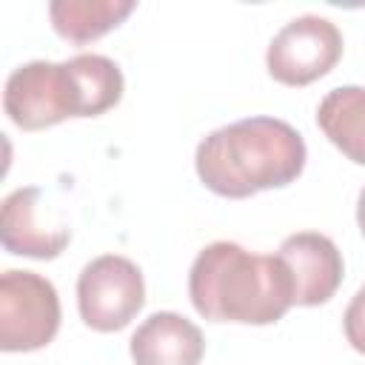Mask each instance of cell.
Masks as SVG:
<instances>
[{
	"label": "cell",
	"instance_id": "obj_3",
	"mask_svg": "<svg viewBox=\"0 0 365 365\" xmlns=\"http://www.w3.org/2000/svg\"><path fill=\"white\" fill-rule=\"evenodd\" d=\"M60 328V297L51 279L34 271L9 268L0 274V348H46Z\"/></svg>",
	"mask_w": 365,
	"mask_h": 365
},
{
	"label": "cell",
	"instance_id": "obj_6",
	"mask_svg": "<svg viewBox=\"0 0 365 365\" xmlns=\"http://www.w3.org/2000/svg\"><path fill=\"white\" fill-rule=\"evenodd\" d=\"M342 57V34L336 23L319 14L288 20L268 43V74L282 86H308L325 77Z\"/></svg>",
	"mask_w": 365,
	"mask_h": 365
},
{
	"label": "cell",
	"instance_id": "obj_11",
	"mask_svg": "<svg viewBox=\"0 0 365 365\" xmlns=\"http://www.w3.org/2000/svg\"><path fill=\"white\" fill-rule=\"evenodd\" d=\"M134 11V0H54L48 17L54 31L68 43H91L117 29Z\"/></svg>",
	"mask_w": 365,
	"mask_h": 365
},
{
	"label": "cell",
	"instance_id": "obj_7",
	"mask_svg": "<svg viewBox=\"0 0 365 365\" xmlns=\"http://www.w3.org/2000/svg\"><path fill=\"white\" fill-rule=\"evenodd\" d=\"M0 242L6 251L20 257L54 259L71 242V228L60 220L54 208L43 205V188L26 185L3 200Z\"/></svg>",
	"mask_w": 365,
	"mask_h": 365
},
{
	"label": "cell",
	"instance_id": "obj_13",
	"mask_svg": "<svg viewBox=\"0 0 365 365\" xmlns=\"http://www.w3.org/2000/svg\"><path fill=\"white\" fill-rule=\"evenodd\" d=\"M342 328H345V339L351 342V348L365 354V285L348 302L345 317H342Z\"/></svg>",
	"mask_w": 365,
	"mask_h": 365
},
{
	"label": "cell",
	"instance_id": "obj_12",
	"mask_svg": "<svg viewBox=\"0 0 365 365\" xmlns=\"http://www.w3.org/2000/svg\"><path fill=\"white\" fill-rule=\"evenodd\" d=\"M68 63V71L77 86L80 97V117H97L108 108H114L123 97L125 80L120 66L111 57L103 54H77Z\"/></svg>",
	"mask_w": 365,
	"mask_h": 365
},
{
	"label": "cell",
	"instance_id": "obj_5",
	"mask_svg": "<svg viewBox=\"0 0 365 365\" xmlns=\"http://www.w3.org/2000/svg\"><path fill=\"white\" fill-rule=\"evenodd\" d=\"M145 302L143 271L120 254L94 257L77 277V308L88 328L111 334L125 328Z\"/></svg>",
	"mask_w": 365,
	"mask_h": 365
},
{
	"label": "cell",
	"instance_id": "obj_1",
	"mask_svg": "<svg viewBox=\"0 0 365 365\" xmlns=\"http://www.w3.org/2000/svg\"><path fill=\"white\" fill-rule=\"evenodd\" d=\"M302 134L277 117H245L200 140L194 165L202 185L228 200H245L294 182L305 168Z\"/></svg>",
	"mask_w": 365,
	"mask_h": 365
},
{
	"label": "cell",
	"instance_id": "obj_8",
	"mask_svg": "<svg viewBox=\"0 0 365 365\" xmlns=\"http://www.w3.org/2000/svg\"><path fill=\"white\" fill-rule=\"evenodd\" d=\"M277 257L291 274L294 305H322L336 294L345 265L331 237L319 231H297L282 240Z\"/></svg>",
	"mask_w": 365,
	"mask_h": 365
},
{
	"label": "cell",
	"instance_id": "obj_14",
	"mask_svg": "<svg viewBox=\"0 0 365 365\" xmlns=\"http://www.w3.org/2000/svg\"><path fill=\"white\" fill-rule=\"evenodd\" d=\"M356 222H359V231L365 234V188L359 191V200H356Z\"/></svg>",
	"mask_w": 365,
	"mask_h": 365
},
{
	"label": "cell",
	"instance_id": "obj_9",
	"mask_svg": "<svg viewBox=\"0 0 365 365\" xmlns=\"http://www.w3.org/2000/svg\"><path fill=\"white\" fill-rule=\"evenodd\" d=\"M134 365H200L205 354L202 331L174 311H157L137 331L128 342Z\"/></svg>",
	"mask_w": 365,
	"mask_h": 365
},
{
	"label": "cell",
	"instance_id": "obj_2",
	"mask_svg": "<svg viewBox=\"0 0 365 365\" xmlns=\"http://www.w3.org/2000/svg\"><path fill=\"white\" fill-rule=\"evenodd\" d=\"M188 297L208 322L271 325L294 305V285L277 254H251L220 240L197 254L188 271Z\"/></svg>",
	"mask_w": 365,
	"mask_h": 365
},
{
	"label": "cell",
	"instance_id": "obj_10",
	"mask_svg": "<svg viewBox=\"0 0 365 365\" xmlns=\"http://www.w3.org/2000/svg\"><path fill=\"white\" fill-rule=\"evenodd\" d=\"M317 125L322 134L356 165H365V88H331L317 106Z\"/></svg>",
	"mask_w": 365,
	"mask_h": 365
},
{
	"label": "cell",
	"instance_id": "obj_4",
	"mask_svg": "<svg viewBox=\"0 0 365 365\" xmlns=\"http://www.w3.org/2000/svg\"><path fill=\"white\" fill-rule=\"evenodd\" d=\"M3 108L23 131H40L66 117H80V97L68 63L31 60L17 66L6 80Z\"/></svg>",
	"mask_w": 365,
	"mask_h": 365
}]
</instances>
